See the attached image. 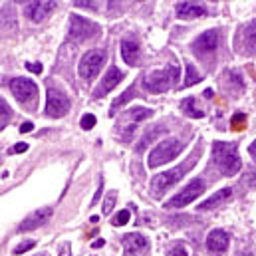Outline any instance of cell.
<instances>
[{
	"label": "cell",
	"instance_id": "cell-1",
	"mask_svg": "<svg viewBox=\"0 0 256 256\" xmlns=\"http://www.w3.org/2000/svg\"><path fill=\"white\" fill-rule=\"evenodd\" d=\"M179 78H181L179 64L171 62L163 70H155V72H151L149 76H145L143 78V85L151 93H161V91H167V89L175 87L179 84Z\"/></svg>",
	"mask_w": 256,
	"mask_h": 256
},
{
	"label": "cell",
	"instance_id": "cell-2",
	"mask_svg": "<svg viewBox=\"0 0 256 256\" xmlns=\"http://www.w3.org/2000/svg\"><path fill=\"white\" fill-rule=\"evenodd\" d=\"M213 157H215V163L221 169V173L227 175V177L236 175L240 171V167H242V161H240L238 153H236V147L232 143L215 141V145H213Z\"/></svg>",
	"mask_w": 256,
	"mask_h": 256
},
{
	"label": "cell",
	"instance_id": "cell-3",
	"mask_svg": "<svg viewBox=\"0 0 256 256\" xmlns=\"http://www.w3.org/2000/svg\"><path fill=\"white\" fill-rule=\"evenodd\" d=\"M197 159H199V153L191 155V157H189L187 161H183L179 167H175V169H171V171H165V173H161V175H157V177H153V181H151L153 193H155V195H163L169 187H173L175 183H179V181L189 173L191 165L197 163Z\"/></svg>",
	"mask_w": 256,
	"mask_h": 256
},
{
	"label": "cell",
	"instance_id": "cell-4",
	"mask_svg": "<svg viewBox=\"0 0 256 256\" xmlns=\"http://www.w3.org/2000/svg\"><path fill=\"white\" fill-rule=\"evenodd\" d=\"M181 149H183V145H181V141H177L175 137L163 139V141H159V143L155 145V149L151 151V155H149V161H147V163H149L151 169L161 167V165L173 161V159L179 155V153H181Z\"/></svg>",
	"mask_w": 256,
	"mask_h": 256
},
{
	"label": "cell",
	"instance_id": "cell-5",
	"mask_svg": "<svg viewBox=\"0 0 256 256\" xmlns=\"http://www.w3.org/2000/svg\"><path fill=\"white\" fill-rule=\"evenodd\" d=\"M10 91L12 95L20 101V104H24L26 108H34L36 110V99H38V85L28 80V78H14L10 82Z\"/></svg>",
	"mask_w": 256,
	"mask_h": 256
},
{
	"label": "cell",
	"instance_id": "cell-6",
	"mask_svg": "<svg viewBox=\"0 0 256 256\" xmlns=\"http://www.w3.org/2000/svg\"><path fill=\"white\" fill-rule=\"evenodd\" d=\"M99 34V26L87 18H82L78 14H72L70 18V32H68V40L74 42H85L93 36Z\"/></svg>",
	"mask_w": 256,
	"mask_h": 256
},
{
	"label": "cell",
	"instance_id": "cell-7",
	"mask_svg": "<svg viewBox=\"0 0 256 256\" xmlns=\"http://www.w3.org/2000/svg\"><path fill=\"white\" fill-rule=\"evenodd\" d=\"M106 58H108L106 50H89V52L80 60V68H78L80 76L84 80L91 82L97 76V72L101 70V66L106 64Z\"/></svg>",
	"mask_w": 256,
	"mask_h": 256
},
{
	"label": "cell",
	"instance_id": "cell-8",
	"mask_svg": "<svg viewBox=\"0 0 256 256\" xmlns=\"http://www.w3.org/2000/svg\"><path fill=\"white\" fill-rule=\"evenodd\" d=\"M70 112V99L54 85L48 84V104H46V114L50 117H62Z\"/></svg>",
	"mask_w": 256,
	"mask_h": 256
},
{
	"label": "cell",
	"instance_id": "cell-9",
	"mask_svg": "<svg viewBox=\"0 0 256 256\" xmlns=\"http://www.w3.org/2000/svg\"><path fill=\"white\" fill-rule=\"evenodd\" d=\"M202 193H204V183H202L200 179H195V181H191L181 193H177L171 200H167L165 207H167V209H181V207H185V204H189L193 199L200 197Z\"/></svg>",
	"mask_w": 256,
	"mask_h": 256
},
{
	"label": "cell",
	"instance_id": "cell-10",
	"mask_svg": "<svg viewBox=\"0 0 256 256\" xmlns=\"http://www.w3.org/2000/svg\"><path fill=\"white\" fill-rule=\"evenodd\" d=\"M219 42H221V32H219V30L202 32V34L193 42V52H195L199 58H204V56L213 54L215 50L219 48Z\"/></svg>",
	"mask_w": 256,
	"mask_h": 256
},
{
	"label": "cell",
	"instance_id": "cell-11",
	"mask_svg": "<svg viewBox=\"0 0 256 256\" xmlns=\"http://www.w3.org/2000/svg\"><path fill=\"white\" fill-rule=\"evenodd\" d=\"M147 240L141 234L131 232L123 236V256H147Z\"/></svg>",
	"mask_w": 256,
	"mask_h": 256
},
{
	"label": "cell",
	"instance_id": "cell-12",
	"mask_svg": "<svg viewBox=\"0 0 256 256\" xmlns=\"http://www.w3.org/2000/svg\"><path fill=\"white\" fill-rule=\"evenodd\" d=\"M121 80H123V72H121L119 68L112 66V68L106 72V76H104V80H101V84L97 85V89L93 91V97H104V95H108Z\"/></svg>",
	"mask_w": 256,
	"mask_h": 256
},
{
	"label": "cell",
	"instance_id": "cell-13",
	"mask_svg": "<svg viewBox=\"0 0 256 256\" xmlns=\"http://www.w3.org/2000/svg\"><path fill=\"white\" fill-rule=\"evenodd\" d=\"M228 242H230V236L225 230H213L207 236V248H209V252L213 256H225L227 248H228Z\"/></svg>",
	"mask_w": 256,
	"mask_h": 256
},
{
	"label": "cell",
	"instance_id": "cell-14",
	"mask_svg": "<svg viewBox=\"0 0 256 256\" xmlns=\"http://www.w3.org/2000/svg\"><path fill=\"white\" fill-rule=\"evenodd\" d=\"M50 217H52V209H48V207H44V209H38L36 213H32L30 217H26L22 223H20V227H18V230L20 232H26V230H34V228H38V227H42Z\"/></svg>",
	"mask_w": 256,
	"mask_h": 256
},
{
	"label": "cell",
	"instance_id": "cell-15",
	"mask_svg": "<svg viewBox=\"0 0 256 256\" xmlns=\"http://www.w3.org/2000/svg\"><path fill=\"white\" fill-rule=\"evenodd\" d=\"M121 56H123V62L127 66H137L139 64V56H141L139 42L133 40V38L121 40Z\"/></svg>",
	"mask_w": 256,
	"mask_h": 256
},
{
	"label": "cell",
	"instance_id": "cell-16",
	"mask_svg": "<svg viewBox=\"0 0 256 256\" xmlns=\"http://www.w3.org/2000/svg\"><path fill=\"white\" fill-rule=\"evenodd\" d=\"M175 12H177V16H179V18H183V20L200 18V16L207 14L204 6H202V4H197V2H177Z\"/></svg>",
	"mask_w": 256,
	"mask_h": 256
},
{
	"label": "cell",
	"instance_id": "cell-17",
	"mask_svg": "<svg viewBox=\"0 0 256 256\" xmlns=\"http://www.w3.org/2000/svg\"><path fill=\"white\" fill-rule=\"evenodd\" d=\"M54 6H56V2H30V4H26V16L32 22H42L52 12Z\"/></svg>",
	"mask_w": 256,
	"mask_h": 256
},
{
	"label": "cell",
	"instance_id": "cell-18",
	"mask_svg": "<svg viewBox=\"0 0 256 256\" xmlns=\"http://www.w3.org/2000/svg\"><path fill=\"white\" fill-rule=\"evenodd\" d=\"M151 115H153L151 110H145V108H131L129 112H125V114L121 115V119H123L125 123H131V133H133V127H135L137 123H141L143 119L151 117Z\"/></svg>",
	"mask_w": 256,
	"mask_h": 256
},
{
	"label": "cell",
	"instance_id": "cell-19",
	"mask_svg": "<svg viewBox=\"0 0 256 256\" xmlns=\"http://www.w3.org/2000/svg\"><path fill=\"white\" fill-rule=\"evenodd\" d=\"M230 195H232V189H230V187H227V189H223V191L215 193L209 200L200 202V204H199V209H200V211H204V209H217L219 204H223L227 199H230Z\"/></svg>",
	"mask_w": 256,
	"mask_h": 256
},
{
	"label": "cell",
	"instance_id": "cell-20",
	"mask_svg": "<svg viewBox=\"0 0 256 256\" xmlns=\"http://www.w3.org/2000/svg\"><path fill=\"white\" fill-rule=\"evenodd\" d=\"M244 44L248 52H256V20L244 28Z\"/></svg>",
	"mask_w": 256,
	"mask_h": 256
},
{
	"label": "cell",
	"instance_id": "cell-21",
	"mask_svg": "<svg viewBox=\"0 0 256 256\" xmlns=\"http://www.w3.org/2000/svg\"><path fill=\"white\" fill-rule=\"evenodd\" d=\"M10 119H12V110H10V106L6 104L4 99L0 97V131L10 123Z\"/></svg>",
	"mask_w": 256,
	"mask_h": 256
},
{
	"label": "cell",
	"instance_id": "cell-22",
	"mask_svg": "<svg viewBox=\"0 0 256 256\" xmlns=\"http://www.w3.org/2000/svg\"><path fill=\"white\" fill-rule=\"evenodd\" d=\"M197 101L193 99V97H187V99H183V112L187 114V115H191V117H195V119H200L204 114L200 112V110H197Z\"/></svg>",
	"mask_w": 256,
	"mask_h": 256
},
{
	"label": "cell",
	"instance_id": "cell-23",
	"mask_svg": "<svg viewBox=\"0 0 256 256\" xmlns=\"http://www.w3.org/2000/svg\"><path fill=\"white\" fill-rule=\"evenodd\" d=\"M202 80V76L197 72V68L191 64V62H187V78H185V87H191L193 84H199Z\"/></svg>",
	"mask_w": 256,
	"mask_h": 256
},
{
	"label": "cell",
	"instance_id": "cell-24",
	"mask_svg": "<svg viewBox=\"0 0 256 256\" xmlns=\"http://www.w3.org/2000/svg\"><path fill=\"white\" fill-rule=\"evenodd\" d=\"M129 219H131V213H129V211H119V213L112 219V225H114V227H123V225L129 223Z\"/></svg>",
	"mask_w": 256,
	"mask_h": 256
},
{
	"label": "cell",
	"instance_id": "cell-25",
	"mask_svg": "<svg viewBox=\"0 0 256 256\" xmlns=\"http://www.w3.org/2000/svg\"><path fill=\"white\" fill-rule=\"evenodd\" d=\"M230 123H232V129H234V131H242V129L246 127V115H244V114H234Z\"/></svg>",
	"mask_w": 256,
	"mask_h": 256
},
{
	"label": "cell",
	"instance_id": "cell-26",
	"mask_svg": "<svg viewBox=\"0 0 256 256\" xmlns=\"http://www.w3.org/2000/svg\"><path fill=\"white\" fill-rule=\"evenodd\" d=\"M157 131H161V127H153V129H151V131L147 133V137H143V139H141V143L137 145V151H141L143 147H147V145H149V143H151L153 139H155V137H157V135H155Z\"/></svg>",
	"mask_w": 256,
	"mask_h": 256
},
{
	"label": "cell",
	"instance_id": "cell-27",
	"mask_svg": "<svg viewBox=\"0 0 256 256\" xmlns=\"http://www.w3.org/2000/svg\"><path fill=\"white\" fill-rule=\"evenodd\" d=\"M131 97H133V89H127L121 97H117V99L114 101V106H112V112H110V114L114 115V112H117V108H121V106H123V101H125V99H131Z\"/></svg>",
	"mask_w": 256,
	"mask_h": 256
},
{
	"label": "cell",
	"instance_id": "cell-28",
	"mask_svg": "<svg viewBox=\"0 0 256 256\" xmlns=\"http://www.w3.org/2000/svg\"><path fill=\"white\" fill-rule=\"evenodd\" d=\"M114 204H115V193L112 191V193L106 197V202H104V215H110V213H112Z\"/></svg>",
	"mask_w": 256,
	"mask_h": 256
},
{
	"label": "cell",
	"instance_id": "cell-29",
	"mask_svg": "<svg viewBox=\"0 0 256 256\" xmlns=\"http://www.w3.org/2000/svg\"><path fill=\"white\" fill-rule=\"evenodd\" d=\"M82 129H85V131H89L93 125H95V115H91V114H85L84 117H82Z\"/></svg>",
	"mask_w": 256,
	"mask_h": 256
},
{
	"label": "cell",
	"instance_id": "cell-30",
	"mask_svg": "<svg viewBox=\"0 0 256 256\" xmlns=\"http://www.w3.org/2000/svg\"><path fill=\"white\" fill-rule=\"evenodd\" d=\"M167 256H189V254H187V248H185L183 244H177V246H173V248L167 252Z\"/></svg>",
	"mask_w": 256,
	"mask_h": 256
},
{
	"label": "cell",
	"instance_id": "cell-31",
	"mask_svg": "<svg viewBox=\"0 0 256 256\" xmlns=\"http://www.w3.org/2000/svg\"><path fill=\"white\" fill-rule=\"evenodd\" d=\"M34 244H36L34 240H24L20 246H16V248H14V254H24V252H26V250H30Z\"/></svg>",
	"mask_w": 256,
	"mask_h": 256
},
{
	"label": "cell",
	"instance_id": "cell-32",
	"mask_svg": "<svg viewBox=\"0 0 256 256\" xmlns=\"http://www.w3.org/2000/svg\"><path fill=\"white\" fill-rule=\"evenodd\" d=\"M28 149V143H18V145H14L12 147V151L10 153H24Z\"/></svg>",
	"mask_w": 256,
	"mask_h": 256
},
{
	"label": "cell",
	"instance_id": "cell-33",
	"mask_svg": "<svg viewBox=\"0 0 256 256\" xmlns=\"http://www.w3.org/2000/svg\"><path fill=\"white\" fill-rule=\"evenodd\" d=\"M26 68L34 74H42V64H26Z\"/></svg>",
	"mask_w": 256,
	"mask_h": 256
},
{
	"label": "cell",
	"instance_id": "cell-34",
	"mask_svg": "<svg viewBox=\"0 0 256 256\" xmlns=\"http://www.w3.org/2000/svg\"><path fill=\"white\" fill-rule=\"evenodd\" d=\"M76 4H78V6H87V8H91V10L97 8V2H82V0H78Z\"/></svg>",
	"mask_w": 256,
	"mask_h": 256
},
{
	"label": "cell",
	"instance_id": "cell-35",
	"mask_svg": "<svg viewBox=\"0 0 256 256\" xmlns=\"http://www.w3.org/2000/svg\"><path fill=\"white\" fill-rule=\"evenodd\" d=\"M248 151H250V157H252L254 161H256V141H254V143H252V145L248 147Z\"/></svg>",
	"mask_w": 256,
	"mask_h": 256
},
{
	"label": "cell",
	"instance_id": "cell-36",
	"mask_svg": "<svg viewBox=\"0 0 256 256\" xmlns=\"http://www.w3.org/2000/svg\"><path fill=\"white\" fill-rule=\"evenodd\" d=\"M32 127H34V125L28 121V123H24V125L20 127V131H22V133H28V131H32Z\"/></svg>",
	"mask_w": 256,
	"mask_h": 256
},
{
	"label": "cell",
	"instance_id": "cell-37",
	"mask_svg": "<svg viewBox=\"0 0 256 256\" xmlns=\"http://www.w3.org/2000/svg\"><path fill=\"white\" fill-rule=\"evenodd\" d=\"M60 256H70V244H64V248H62V252H60Z\"/></svg>",
	"mask_w": 256,
	"mask_h": 256
},
{
	"label": "cell",
	"instance_id": "cell-38",
	"mask_svg": "<svg viewBox=\"0 0 256 256\" xmlns=\"http://www.w3.org/2000/svg\"><path fill=\"white\" fill-rule=\"evenodd\" d=\"M104 244H106V242H104V238H99V240H95V242H93V248H99V246H104Z\"/></svg>",
	"mask_w": 256,
	"mask_h": 256
},
{
	"label": "cell",
	"instance_id": "cell-39",
	"mask_svg": "<svg viewBox=\"0 0 256 256\" xmlns=\"http://www.w3.org/2000/svg\"><path fill=\"white\" fill-rule=\"evenodd\" d=\"M38 256H46V254H44V252H40V254H38Z\"/></svg>",
	"mask_w": 256,
	"mask_h": 256
}]
</instances>
